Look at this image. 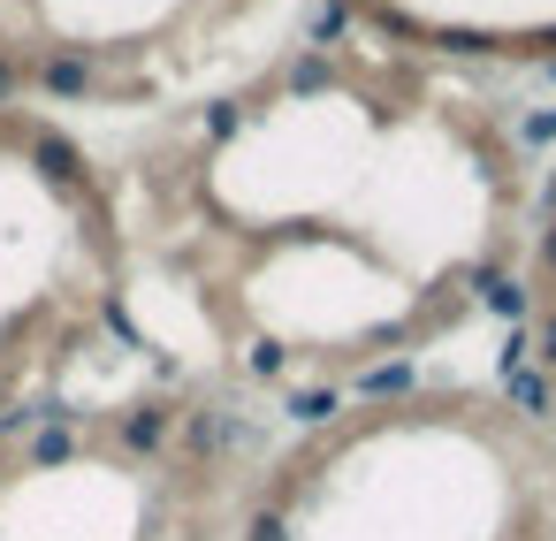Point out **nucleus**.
<instances>
[{
  "mask_svg": "<svg viewBox=\"0 0 556 541\" xmlns=\"http://www.w3.org/2000/svg\"><path fill=\"white\" fill-rule=\"evenodd\" d=\"M168 427H176V404H153V397H146V404H130V412H123V450H138V457H146V450H161V442H168Z\"/></svg>",
  "mask_w": 556,
  "mask_h": 541,
  "instance_id": "7ed1b4c3",
  "label": "nucleus"
},
{
  "mask_svg": "<svg viewBox=\"0 0 556 541\" xmlns=\"http://www.w3.org/2000/svg\"><path fill=\"white\" fill-rule=\"evenodd\" d=\"M237 130H244V108L237 100H214L206 108V138H237Z\"/></svg>",
  "mask_w": 556,
  "mask_h": 541,
  "instance_id": "9b49d317",
  "label": "nucleus"
},
{
  "mask_svg": "<svg viewBox=\"0 0 556 541\" xmlns=\"http://www.w3.org/2000/svg\"><path fill=\"white\" fill-rule=\"evenodd\" d=\"M244 541H290V518L282 511H252L244 518Z\"/></svg>",
  "mask_w": 556,
  "mask_h": 541,
  "instance_id": "ddd939ff",
  "label": "nucleus"
},
{
  "mask_svg": "<svg viewBox=\"0 0 556 541\" xmlns=\"http://www.w3.org/2000/svg\"><path fill=\"white\" fill-rule=\"evenodd\" d=\"M77 457V427H39L31 435V465L39 473H54V465H70Z\"/></svg>",
  "mask_w": 556,
  "mask_h": 541,
  "instance_id": "6e6552de",
  "label": "nucleus"
},
{
  "mask_svg": "<svg viewBox=\"0 0 556 541\" xmlns=\"http://www.w3.org/2000/svg\"><path fill=\"white\" fill-rule=\"evenodd\" d=\"M16 92H24V70H16V62H9V54H0V108H9V100H16Z\"/></svg>",
  "mask_w": 556,
  "mask_h": 541,
  "instance_id": "6ab92c4d",
  "label": "nucleus"
},
{
  "mask_svg": "<svg viewBox=\"0 0 556 541\" xmlns=\"http://www.w3.org/2000/svg\"><path fill=\"white\" fill-rule=\"evenodd\" d=\"M100 328H108L123 351H146V336H138V320H130V305H123V298H100Z\"/></svg>",
  "mask_w": 556,
  "mask_h": 541,
  "instance_id": "9d476101",
  "label": "nucleus"
},
{
  "mask_svg": "<svg viewBox=\"0 0 556 541\" xmlns=\"http://www.w3.org/2000/svg\"><path fill=\"white\" fill-rule=\"evenodd\" d=\"M412 381H419V366H412V358H389V366L358 374V397H404Z\"/></svg>",
  "mask_w": 556,
  "mask_h": 541,
  "instance_id": "0eeeda50",
  "label": "nucleus"
},
{
  "mask_svg": "<svg viewBox=\"0 0 556 541\" xmlns=\"http://www.w3.org/2000/svg\"><path fill=\"white\" fill-rule=\"evenodd\" d=\"M39 85H47L54 100H85V92H92V62H85V47L47 54V62H39Z\"/></svg>",
  "mask_w": 556,
  "mask_h": 541,
  "instance_id": "f03ea898",
  "label": "nucleus"
},
{
  "mask_svg": "<svg viewBox=\"0 0 556 541\" xmlns=\"http://www.w3.org/2000/svg\"><path fill=\"white\" fill-rule=\"evenodd\" d=\"M541 77H548V85H556V62H541Z\"/></svg>",
  "mask_w": 556,
  "mask_h": 541,
  "instance_id": "412c9836",
  "label": "nucleus"
},
{
  "mask_svg": "<svg viewBox=\"0 0 556 541\" xmlns=\"http://www.w3.org/2000/svg\"><path fill=\"white\" fill-rule=\"evenodd\" d=\"M541 267H548V275H556V222H548V229H541Z\"/></svg>",
  "mask_w": 556,
  "mask_h": 541,
  "instance_id": "aec40b11",
  "label": "nucleus"
},
{
  "mask_svg": "<svg viewBox=\"0 0 556 541\" xmlns=\"http://www.w3.org/2000/svg\"><path fill=\"white\" fill-rule=\"evenodd\" d=\"M0 412H9V389H0Z\"/></svg>",
  "mask_w": 556,
  "mask_h": 541,
  "instance_id": "4be33fe9",
  "label": "nucleus"
},
{
  "mask_svg": "<svg viewBox=\"0 0 556 541\" xmlns=\"http://www.w3.org/2000/svg\"><path fill=\"white\" fill-rule=\"evenodd\" d=\"M472 290H480V305H488L495 320H526V305H533V298H526V282H510V275H495V267H480V275H472Z\"/></svg>",
  "mask_w": 556,
  "mask_h": 541,
  "instance_id": "20e7f679",
  "label": "nucleus"
},
{
  "mask_svg": "<svg viewBox=\"0 0 556 541\" xmlns=\"http://www.w3.org/2000/svg\"><path fill=\"white\" fill-rule=\"evenodd\" d=\"M298 427H328L336 419V389H290V404H282Z\"/></svg>",
  "mask_w": 556,
  "mask_h": 541,
  "instance_id": "1a4fd4ad",
  "label": "nucleus"
},
{
  "mask_svg": "<svg viewBox=\"0 0 556 541\" xmlns=\"http://www.w3.org/2000/svg\"><path fill=\"white\" fill-rule=\"evenodd\" d=\"M434 47H450V54H488L495 39H488V32H465V24H457V32H434Z\"/></svg>",
  "mask_w": 556,
  "mask_h": 541,
  "instance_id": "4468645a",
  "label": "nucleus"
},
{
  "mask_svg": "<svg viewBox=\"0 0 556 541\" xmlns=\"http://www.w3.org/2000/svg\"><path fill=\"white\" fill-rule=\"evenodd\" d=\"M282 85H290L298 100H320V92L336 85V70H328V54H320V47H305V54L290 62V77H282Z\"/></svg>",
  "mask_w": 556,
  "mask_h": 541,
  "instance_id": "423d86ee",
  "label": "nucleus"
},
{
  "mask_svg": "<svg viewBox=\"0 0 556 541\" xmlns=\"http://www.w3.org/2000/svg\"><path fill=\"white\" fill-rule=\"evenodd\" d=\"M526 358H533V336H518V328H510V336H503V358H495V366H503V381H510V374H526Z\"/></svg>",
  "mask_w": 556,
  "mask_h": 541,
  "instance_id": "2eb2a0df",
  "label": "nucleus"
},
{
  "mask_svg": "<svg viewBox=\"0 0 556 541\" xmlns=\"http://www.w3.org/2000/svg\"><path fill=\"white\" fill-rule=\"evenodd\" d=\"M336 32H343V0H328V9L313 16V32H305V47H328Z\"/></svg>",
  "mask_w": 556,
  "mask_h": 541,
  "instance_id": "f3484780",
  "label": "nucleus"
},
{
  "mask_svg": "<svg viewBox=\"0 0 556 541\" xmlns=\"http://www.w3.org/2000/svg\"><path fill=\"white\" fill-rule=\"evenodd\" d=\"M533 358H541V374H556V313L541 320V336H533Z\"/></svg>",
  "mask_w": 556,
  "mask_h": 541,
  "instance_id": "a211bd4d",
  "label": "nucleus"
},
{
  "mask_svg": "<svg viewBox=\"0 0 556 541\" xmlns=\"http://www.w3.org/2000/svg\"><path fill=\"white\" fill-rule=\"evenodd\" d=\"M31 168H39V176H47L54 191H85V184H92V168H85V153H77L70 138H54V130H47V138L31 146Z\"/></svg>",
  "mask_w": 556,
  "mask_h": 541,
  "instance_id": "f257e3e1",
  "label": "nucleus"
},
{
  "mask_svg": "<svg viewBox=\"0 0 556 541\" xmlns=\"http://www.w3.org/2000/svg\"><path fill=\"white\" fill-rule=\"evenodd\" d=\"M282 366H290V351H282L275 336H260V343H252V374H260V381H275Z\"/></svg>",
  "mask_w": 556,
  "mask_h": 541,
  "instance_id": "f8f14e48",
  "label": "nucleus"
},
{
  "mask_svg": "<svg viewBox=\"0 0 556 541\" xmlns=\"http://www.w3.org/2000/svg\"><path fill=\"white\" fill-rule=\"evenodd\" d=\"M518 138H526V146H556V108H533V115L518 123Z\"/></svg>",
  "mask_w": 556,
  "mask_h": 541,
  "instance_id": "dca6fc26",
  "label": "nucleus"
},
{
  "mask_svg": "<svg viewBox=\"0 0 556 541\" xmlns=\"http://www.w3.org/2000/svg\"><path fill=\"white\" fill-rule=\"evenodd\" d=\"M503 389H510V404H518L526 419H548V412H556V374H541V366H526V374H510Z\"/></svg>",
  "mask_w": 556,
  "mask_h": 541,
  "instance_id": "39448f33",
  "label": "nucleus"
}]
</instances>
